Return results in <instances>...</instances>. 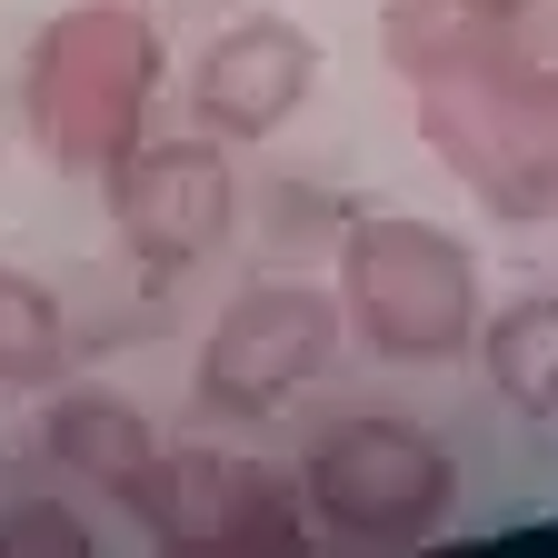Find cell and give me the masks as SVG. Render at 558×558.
<instances>
[{
    "label": "cell",
    "instance_id": "3957f363",
    "mask_svg": "<svg viewBox=\"0 0 558 558\" xmlns=\"http://www.w3.org/2000/svg\"><path fill=\"white\" fill-rule=\"evenodd\" d=\"M300 499H310V538H329L349 558H409V548L459 529L469 488H459V459L429 418L339 409L300 449Z\"/></svg>",
    "mask_w": 558,
    "mask_h": 558
},
{
    "label": "cell",
    "instance_id": "7c38bea8",
    "mask_svg": "<svg viewBox=\"0 0 558 558\" xmlns=\"http://www.w3.org/2000/svg\"><path fill=\"white\" fill-rule=\"evenodd\" d=\"M70 360H81V349H70V310H60V290H40L31 269L0 259V409L60 389Z\"/></svg>",
    "mask_w": 558,
    "mask_h": 558
},
{
    "label": "cell",
    "instance_id": "30bf717a",
    "mask_svg": "<svg viewBox=\"0 0 558 558\" xmlns=\"http://www.w3.org/2000/svg\"><path fill=\"white\" fill-rule=\"evenodd\" d=\"M529 31H538V0H379V60L409 90L529 60Z\"/></svg>",
    "mask_w": 558,
    "mask_h": 558
},
{
    "label": "cell",
    "instance_id": "7a4b0ae2",
    "mask_svg": "<svg viewBox=\"0 0 558 558\" xmlns=\"http://www.w3.org/2000/svg\"><path fill=\"white\" fill-rule=\"evenodd\" d=\"M329 290L349 319V349L389 369H449L478 349L488 319V279L478 250L439 220H409V209H349L329 240Z\"/></svg>",
    "mask_w": 558,
    "mask_h": 558
},
{
    "label": "cell",
    "instance_id": "5b68a950",
    "mask_svg": "<svg viewBox=\"0 0 558 558\" xmlns=\"http://www.w3.org/2000/svg\"><path fill=\"white\" fill-rule=\"evenodd\" d=\"M418 100V150H429L488 220L538 230L558 220V60H499L469 81H429Z\"/></svg>",
    "mask_w": 558,
    "mask_h": 558
},
{
    "label": "cell",
    "instance_id": "ba28073f",
    "mask_svg": "<svg viewBox=\"0 0 558 558\" xmlns=\"http://www.w3.org/2000/svg\"><path fill=\"white\" fill-rule=\"evenodd\" d=\"M319 100V31L290 11H230L190 60V130L259 150Z\"/></svg>",
    "mask_w": 558,
    "mask_h": 558
},
{
    "label": "cell",
    "instance_id": "6da1fadb",
    "mask_svg": "<svg viewBox=\"0 0 558 558\" xmlns=\"http://www.w3.org/2000/svg\"><path fill=\"white\" fill-rule=\"evenodd\" d=\"M160 81H170V50L150 0H70L21 50V130L60 180L100 190L150 140Z\"/></svg>",
    "mask_w": 558,
    "mask_h": 558
},
{
    "label": "cell",
    "instance_id": "9c48e42d",
    "mask_svg": "<svg viewBox=\"0 0 558 558\" xmlns=\"http://www.w3.org/2000/svg\"><path fill=\"white\" fill-rule=\"evenodd\" d=\"M31 449H40V469H50L60 488H81V499H110V509H120V488L160 459V429H150V409H140L130 389L60 379V389H40Z\"/></svg>",
    "mask_w": 558,
    "mask_h": 558
},
{
    "label": "cell",
    "instance_id": "8992f818",
    "mask_svg": "<svg viewBox=\"0 0 558 558\" xmlns=\"http://www.w3.org/2000/svg\"><path fill=\"white\" fill-rule=\"evenodd\" d=\"M130 538L170 558H290L310 548L300 459H269L240 439H160V459L120 488Z\"/></svg>",
    "mask_w": 558,
    "mask_h": 558
},
{
    "label": "cell",
    "instance_id": "8fae6325",
    "mask_svg": "<svg viewBox=\"0 0 558 558\" xmlns=\"http://www.w3.org/2000/svg\"><path fill=\"white\" fill-rule=\"evenodd\" d=\"M478 379L488 399H499L509 418H529V429H558V290H519L478 319Z\"/></svg>",
    "mask_w": 558,
    "mask_h": 558
},
{
    "label": "cell",
    "instance_id": "52a82bcc",
    "mask_svg": "<svg viewBox=\"0 0 558 558\" xmlns=\"http://www.w3.org/2000/svg\"><path fill=\"white\" fill-rule=\"evenodd\" d=\"M100 209H110V240L130 250V269L180 279V269L220 259L240 240L250 180H240V150H230V140H209V130H150L100 180Z\"/></svg>",
    "mask_w": 558,
    "mask_h": 558
},
{
    "label": "cell",
    "instance_id": "277c9868",
    "mask_svg": "<svg viewBox=\"0 0 558 558\" xmlns=\"http://www.w3.org/2000/svg\"><path fill=\"white\" fill-rule=\"evenodd\" d=\"M339 360H349L339 290L329 279H300V269H269V279H240V290L209 310L199 360H190V409L209 429H269V418H290Z\"/></svg>",
    "mask_w": 558,
    "mask_h": 558
},
{
    "label": "cell",
    "instance_id": "4fadbf2b",
    "mask_svg": "<svg viewBox=\"0 0 558 558\" xmlns=\"http://www.w3.org/2000/svg\"><path fill=\"white\" fill-rule=\"evenodd\" d=\"M100 519L81 509V488H0V558H100Z\"/></svg>",
    "mask_w": 558,
    "mask_h": 558
}]
</instances>
